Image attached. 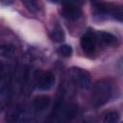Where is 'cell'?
<instances>
[{"label": "cell", "instance_id": "obj_5", "mask_svg": "<svg viewBox=\"0 0 123 123\" xmlns=\"http://www.w3.org/2000/svg\"><path fill=\"white\" fill-rule=\"evenodd\" d=\"M78 106L73 103L62 104L57 107L55 111V119L56 121H67L71 120L78 114Z\"/></svg>", "mask_w": 123, "mask_h": 123}, {"label": "cell", "instance_id": "obj_16", "mask_svg": "<svg viewBox=\"0 0 123 123\" xmlns=\"http://www.w3.org/2000/svg\"><path fill=\"white\" fill-rule=\"evenodd\" d=\"M119 121V113L117 111H108L103 117L105 123H115Z\"/></svg>", "mask_w": 123, "mask_h": 123}, {"label": "cell", "instance_id": "obj_17", "mask_svg": "<svg viewBox=\"0 0 123 123\" xmlns=\"http://www.w3.org/2000/svg\"><path fill=\"white\" fill-rule=\"evenodd\" d=\"M15 0H0V4L3 6H10L12 5Z\"/></svg>", "mask_w": 123, "mask_h": 123}, {"label": "cell", "instance_id": "obj_9", "mask_svg": "<svg viewBox=\"0 0 123 123\" xmlns=\"http://www.w3.org/2000/svg\"><path fill=\"white\" fill-rule=\"evenodd\" d=\"M33 117L34 115L30 111L24 109H16L8 114L7 120L11 122H29L33 120Z\"/></svg>", "mask_w": 123, "mask_h": 123}, {"label": "cell", "instance_id": "obj_2", "mask_svg": "<svg viewBox=\"0 0 123 123\" xmlns=\"http://www.w3.org/2000/svg\"><path fill=\"white\" fill-rule=\"evenodd\" d=\"M91 4L96 15L106 17L111 16L118 21L122 20V11L119 6H115L111 3H106L101 0H91Z\"/></svg>", "mask_w": 123, "mask_h": 123}, {"label": "cell", "instance_id": "obj_13", "mask_svg": "<svg viewBox=\"0 0 123 123\" xmlns=\"http://www.w3.org/2000/svg\"><path fill=\"white\" fill-rule=\"evenodd\" d=\"M26 9L34 13H39L42 10V4L39 0H21Z\"/></svg>", "mask_w": 123, "mask_h": 123}, {"label": "cell", "instance_id": "obj_7", "mask_svg": "<svg viewBox=\"0 0 123 123\" xmlns=\"http://www.w3.org/2000/svg\"><path fill=\"white\" fill-rule=\"evenodd\" d=\"M80 45H81L82 50L86 54H87V55L93 54L98 45V41H97L95 34L88 32V33L83 35L80 39Z\"/></svg>", "mask_w": 123, "mask_h": 123}, {"label": "cell", "instance_id": "obj_14", "mask_svg": "<svg viewBox=\"0 0 123 123\" xmlns=\"http://www.w3.org/2000/svg\"><path fill=\"white\" fill-rule=\"evenodd\" d=\"M49 37L55 42H62L65 38V34L61 27H55L53 30L50 31Z\"/></svg>", "mask_w": 123, "mask_h": 123}, {"label": "cell", "instance_id": "obj_10", "mask_svg": "<svg viewBox=\"0 0 123 123\" xmlns=\"http://www.w3.org/2000/svg\"><path fill=\"white\" fill-rule=\"evenodd\" d=\"M51 105V98L48 95H38L34 98L32 107L37 111H43Z\"/></svg>", "mask_w": 123, "mask_h": 123}, {"label": "cell", "instance_id": "obj_1", "mask_svg": "<svg viewBox=\"0 0 123 123\" xmlns=\"http://www.w3.org/2000/svg\"><path fill=\"white\" fill-rule=\"evenodd\" d=\"M112 96V83L108 79L97 81L90 93V104L94 108L106 105Z\"/></svg>", "mask_w": 123, "mask_h": 123}, {"label": "cell", "instance_id": "obj_15", "mask_svg": "<svg viewBox=\"0 0 123 123\" xmlns=\"http://www.w3.org/2000/svg\"><path fill=\"white\" fill-rule=\"evenodd\" d=\"M57 53L62 57H65V58H68L72 55L73 53V49L70 45L68 44H62L61 46H59L57 48Z\"/></svg>", "mask_w": 123, "mask_h": 123}, {"label": "cell", "instance_id": "obj_11", "mask_svg": "<svg viewBox=\"0 0 123 123\" xmlns=\"http://www.w3.org/2000/svg\"><path fill=\"white\" fill-rule=\"evenodd\" d=\"M94 34L96 36V38H97L98 43L101 42V43L106 44V45H113L117 41L116 37L114 35L111 34V33L104 32V31H99V32H96Z\"/></svg>", "mask_w": 123, "mask_h": 123}, {"label": "cell", "instance_id": "obj_3", "mask_svg": "<svg viewBox=\"0 0 123 123\" xmlns=\"http://www.w3.org/2000/svg\"><path fill=\"white\" fill-rule=\"evenodd\" d=\"M56 83V78L55 75L52 72L49 71H36L34 74V85L36 88L42 90V91H47L50 90Z\"/></svg>", "mask_w": 123, "mask_h": 123}, {"label": "cell", "instance_id": "obj_12", "mask_svg": "<svg viewBox=\"0 0 123 123\" xmlns=\"http://www.w3.org/2000/svg\"><path fill=\"white\" fill-rule=\"evenodd\" d=\"M16 49L14 45L11 43H0V58L1 59H12L15 56Z\"/></svg>", "mask_w": 123, "mask_h": 123}, {"label": "cell", "instance_id": "obj_19", "mask_svg": "<svg viewBox=\"0 0 123 123\" xmlns=\"http://www.w3.org/2000/svg\"><path fill=\"white\" fill-rule=\"evenodd\" d=\"M2 76V67H1V64H0V77Z\"/></svg>", "mask_w": 123, "mask_h": 123}, {"label": "cell", "instance_id": "obj_6", "mask_svg": "<svg viewBox=\"0 0 123 123\" xmlns=\"http://www.w3.org/2000/svg\"><path fill=\"white\" fill-rule=\"evenodd\" d=\"M62 14L68 20H77L82 15V6L70 0H64L62 4Z\"/></svg>", "mask_w": 123, "mask_h": 123}, {"label": "cell", "instance_id": "obj_8", "mask_svg": "<svg viewBox=\"0 0 123 123\" xmlns=\"http://www.w3.org/2000/svg\"><path fill=\"white\" fill-rule=\"evenodd\" d=\"M11 96H12V90H11L10 83L2 75L0 77V111H4L7 108L11 100Z\"/></svg>", "mask_w": 123, "mask_h": 123}, {"label": "cell", "instance_id": "obj_4", "mask_svg": "<svg viewBox=\"0 0 123 123\" xmlns=\"http://www.w3.org/2000/svg\"><path fill=\"white\" fill-rule=\"evenodd\" d=\"M70 76L73 83L82 89L89 88L91 85V77L88 71L81 67H71L70 68Z\"/></svg>", "mask_w": 123, "mask_h": 123}, {"label": "cell", "instance_id": "obj_18", "mask_svg": "<svg viewBox=\"0 0 123 123\" xmlns=\"http://www.w3.org/2000/svg\"><path fill=\"white\" fill-rule=\"evenodd\" d=\"M50 1L53 3H56V4H62L64 2V0H50Z\"/></svg>", "mask_w": 123, "mask_h": 123}]
</instances>
